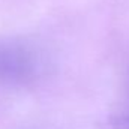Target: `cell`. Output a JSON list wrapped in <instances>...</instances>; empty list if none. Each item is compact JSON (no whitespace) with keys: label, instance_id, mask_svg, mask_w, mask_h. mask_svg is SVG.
Returning <instances> with one entry per match:
<instances>
[{"label":"cell","instance_id":"obj_2","mask_svg":"<svg viewBox=\"0 0 129 129\" xmlns=\"http://www.w3.org/2000/svg\"><path fill=\"white\" fill-rule=\"evenodd\" d=\"M117 129H129V117H126V119H123L120 123H119V126H117Z\"/></svg>","mask_w":129,"mask_h":129},{"label":"cell","instance_id":"obj_1","mask_svg":"<svg viewBox=\"0 0 129 129\" xmlns=\"http://www.w3.org/2000/svg\"><path fill=\"white\" fill-rule=\"evenodd\" d=\"M44 72V59L32 42L23 38H0V84L29 86Z\"/></svg>","mask_w":129,"mask_h":129}]
</instances>
